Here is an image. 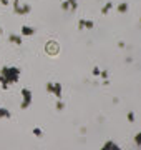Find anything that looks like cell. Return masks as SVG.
<instances>
[{"label":"cell","mask_w":141,"mask_h":150,"mask_svg":"<svg viewBox=\"0 0 141 150\" xmlns=\"http://www.w3.org/2000/svg\"><path fill=\"white\" fill-rule=\"evenodd\" d=\"M135 145H136V147H141V134H140V132L135 135Z\"/></svg>","instance_id":"2e32d148"},{"label":"cell","mask_w":141,"mask_h":150,"mask_svg":"<svg viewBox=\"0 0 141 150\" xmlns=\"http://www.w3.org/2000/svg\"><path fill=\"white\" fill-rule=\"evenodd\" d=\"M93 27H95V23H93L91 20H87V18H85V22H83V28H88V30H91Z\"/></svg>","instance_id":"4fadbf2b"},{"label":"cell","mask_w":141,"mask_h":150,"mask_svg":"<svg viewBox=\"0 0 141 150\" xmlns=\"http://www.w3.org/2000/svg\"><path fill=\"white\" fill-rule=\"evenodd\" d=\"M91 74H93V77H100V69H98V67H93Z\"/></svg>","instance_id":"d6986e66"},{"label":"cell","mask_w":141,"mask_h":150,"mask_svg":"<svg viewBox=\"0 0 141 150\" xmlns=\"http://www.w3.org/2000/svg\"><path fill=\"white\" fill-rule=\"evenodd\" d=\"M13 12H15L17 15H25L22 5H20V2H13Z\"/></svg>","instance_id":"ba28073f"},{"label":"cell","mask_w":141,"mask_h":150,"mask_svg":"<svg viewBox=\"0 0 141 150\" xmlns=\"http://www.w3.org/2000/svg\"><path fill=\"white\" fill-rule=\"evenodd\" d=\"M35 35V28L28 27V25H22V37H32Z\"/></svg>","instance_id":"277c9868"},{"label":"cell","mask_w":141,"mask_h":150,"mask_svg":"<svg viewBox=\"0 0 141 150\" xmlns=\"http://www.w3.org/2000/svg\"><path fill=\"white\" fill-rule=\"evenodd\" d=\"M83 22H85V18H80L78 20V30H83Z\"/></svg>","instance_id":"7402d4cb"},{"label":"cell","mask_w":141,"mask_h":150,"mask_svg":"<svg viewBox=\"0 0 141 150\" xmlns=\"http://www.w3.org/2000/svg\"><path fill=\"white\" fill-rule=\"evenodd\" d=\"M45 50H47V54H52V55H55L57 52H58V47H57V43H53V42H50V43H47L45 45Z\"/></svg>","instance_id":"8992f818"},{"label":"cell","mask_w":141,"mask_h":150,"mask_svg":"<svg viewBox=\"0 0 141 150\" xmlns=\"http://www.w3.org/2000/svg\"><path fill=\"white\" fill-rule=\"evenodd\" d=\"M61 83L60 82H53V85H52V90H50V93H53L57 98H61Z\"/></svg>","instance_id":"3957f363"},{"label":"cell","mask_w":141,"mask_h":150,"mask_svg":"<svg viewBox=\"0 0 141 150\" xmlns=\"http://www.w3.org/2000/svg\"><path fill=\"white\" fill-rule=\"evenodd\" d=\"M8 2H10V0H0V4H2L3 7H7V5H8Z\"/></svg>","instance_id":"603a6c76"},{"label":"cell","mask_w":141,"mask_h":150,"mask_svg":"<svg viewBox=\"0 0 141 150\" xmlns=\"http://www.w3.org/2000/svg\"><path fill=\"white\" fill-rule=\"evenodd\" d=\"M61 10H70V5H68V2H66V0H65V2H61Z\"/></svg>","instance_id":"ffe728a7"},{"label":"cell","mask_w":141,"mask_h":150,"mask_svg":"<svg viewBox=\"0 0 141 150\" xmlns=\"http://www.w3.org/2000/svg\"><path fill=\"white\" fill-rule=\"evenodd\" d=\"M2 33H3V28H2V27H0V35H2Z\"/></svg>","instance_id":"d4e9b609"},{"label":"cell","mask_w":141,"mask_h":150,"mask_svg":"<svg viewBox=\"0 0 141 150\" xmlns=\"http://www.w3.org/2000/svg\"><path fill=\"white\" fill-rule=\"evenodd\" d=\"M101 149L103 150H119V145H116L113 140H108V142H105V145Z\"/></svg>","instance_id":"5b68a950"},{"label":"cell","mask_w":141,"mask_h":150,"mask_svg":"<svg viewBox=\"0 0 141 150\" xmlns=\"http://www.w3.org/2000/svg\"><path fill=\"white\" fill-rule=\"evenodd\" d=\"M111 8H113V4H111V2H108V4H105V7L101 8V13H103V15H106V13H110V10H111Z\"/></svg>","instance_id":"7c38bea8"},{"label":"cell","mask_w":141,"mask_h":150,"mask_svg":"<svg viewBox=\"0 0 141 150\" xmlns=\"http://www.w3.org/2000/svg\"><path fill=\"white\" fill-rule=\"evenodd\" d=\"M12 117V113L7 110V108H3L2 105H0V118H10Z\"/></svg>","instance_id":"9c48e42d"},{"label":"cell","mask_w":141,"mask_h":150,"mask_svg":"<svg viewBox=\"0 0 141 150\" xmlns=\"http://www.w3.org/2000/svg\"><path fill=\"white\" fill-rule=\"evenodd\" d=\"M12 2H22V0H12Z\"/></svg>","instance_id":"484cf974"},{"label":"cell","mask_w":141,"mask_h":150,"mask_svg":"<svg viewBox=\"0 0 141 150\" xmlns=\"http://www.w3.org/2000/svg\"><path fill=\"white\" fill-rule=\"evenodd\" d=\"M118 47H119V48H125L126 45H125V42H118Z\"/></svg>","instance_id":"cb8c5ba5"},{"label":"cell","mask_w":141,"mask_h":150,"mask_svg":"<svg viewBox=\"0 0 141 150\" xmlns=\"http://www.w3.org/2000/svg\"><path fill=\"white\" fill-rule=\"evenodd\" d=\"M126 117H128V120H130V122H135V112H130Z\"/></svg>","instance_id":"44dd1931"},{"label":"cell","mask_w":141,"mask_h":150,"mask_svg":"<svg viewBox=\"0 0 141 150\" xmlns=\"http://www.w3.org/2000/svg\"><path fill=\"white\" fill-rule=\"evenodd\" d=\"M20 75H22V70L18 67H2L0 70V85H2V90H8V87L17 83L20 80Z\"/></svg>","instance_id":"6da1fadb"},{"label":"cell","mask_w":141,"mask_h":150,"mask_svg":"<svg viewBox=\"0 0 141 150\" xmlns=\"http://www.w3.org/2000/svg\"><path fill=\"white\" fill-rule=\"evenodd\" d=\"M100 77H101V79H108L110 77V74H108V70H100Z\"/></svg>","instance_id":"ac0fdd59"},{"label":"cell","mask_w":141,"mask_h":150,"mask_svg":"<svg viewBox=\"0 0 141 150\" xmlns=\"http://www.w3.org/2000/svg\"><path fill=\"white\" fill-rule=\"evenodd\" d=\"M32 92H30V88H22V103H20V108L22 110H27L30 105H32Z\"/></svg>","instance_id":"7a4b0ae2"},{"label":"cell","mask_w":141,"mask_h":150,"mask_svg":"<svg viewBox=\"0 0 141 150\" xmlns=\"http://www.w3.org/2000/svg\"><path fill=\"white\" fill-rule=\"evenodd\" d=\"M32 132H33V135H35V137H38V139H40V137L43 135V132H42V129H38V127H35V129H33Z\"/></svg>","instance_id":"9a60e30c"},{"label":"cell","mask_w":141,"mask_h":150,"mask_svg":"<svg viewBox=\"0 0 141 150\" xmlns=\"http://www.w3.org/2000/svg\"><path fill=\"white\" fill-rule=\"evenodd\" d=\"M22 8H23V13H25V15H27V13H30V10H32V7L28 5V4H23Z\"/></svg>","instance_id":"e0dca14e"},{"label":"cell","mask_w":141,"mask_h":150,"mask_svg":"<svg viewBox=\"0 0 141 150\" xmlns=\"http://www.w3.org/2000/svg\"><path fill=\"white\" fill-rule=\"evenodd\" d=\"M55 107H57V110H58V112H61V110L65 108V103L61 102V98H58V102H57V105H55Z\"/></svg>","instance_id":"5bb4252c"},{"label":"cell","mask_w":141,"mask_h":150,"mask_svg":"<svg viewBox=\"0 0 141 150\" xmlns=\"http://www.w3.org/2000/svg\"><path fill=\"white\" fill-rule=\"evenodd\" d=\"M8 42L15 43V45H22V35H17V33H12V35H8Z\"/></svg>","instance_id":"52a82bcc"},{"label":"cell","mask_w":141,"mask_h":150,"mask_svg":"<svg viewBox=\"0 0 141 150\" xmlns=\"http://www.w3.org/2000/svg\"><path fill=\"white\" fill-rule=\"evenodd\" d=\"M116 10H118L119 13H126V12H128V4H126V2H121V4L116 7Z\"/></svg>","instance_id":"30bf717a"},{"label":"cell","mask_w":141,"mask_h":150,"mask_svg":"<svg viewBox=\"0 0 141 150\" xmlns=\"http://www.w3.org/2000/svg\"><path fill=\"white\" fill-rule=\"evenodd\" d=\"M68 5H70V12H76L78 10V0H66Z\"/></svg>","instance_id":"8fae6325"}]
</instances>
